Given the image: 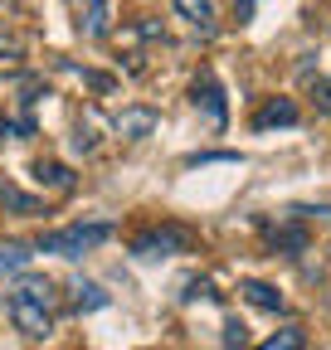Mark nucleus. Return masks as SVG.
<instances>
[{
  "label": "nucleus",
  "instance_id": "8",
  "mask_svg": "<svg viewBox=\"0 0 331 350\" xmlns=\"http://www.w3.org/2000/svg\"><path fill=\"white\" fill-rule=\"evenodd\" d=\"M176 15L190 20L200 34H215V25H220V0H176Z\"/></svg>",
  "mask_w": 331,
  "mask_h": 350
},
{
  "label": "nucleus",
  "instance_id": "15",
  "mask_svg": "<svg viewBox=\"0 0 331 350\" xmlns=\"http://www.w3.org/2000/svg\"><path fill=\"white\" fill-rule=\"evenodd\" d=\"M73 306H78V312H98V306H107V292L98 287V282H73Z\"/></svg>",
  "mask_w": 331,
  "mask_h": 350
},
{
  "label": "nucleus",
  "instance_id": "1",
  "mask_svg": "<svg viewBox=\"0 0 331 350\" xmlns=\"http://www.w3.org/2000/svg\"><path fill=\"white\" fill-rule=\"evenodd\" d=\"M54 306H59V292L49 278L39 273H20V282L10 287V321L20 336L29 340H44L54 331Z\"/></svg>",
  "mask_w": 331,
  "mask_h": 350
},
{
  "label": "nucleus",
  "instance_id": "7",
  "mask_svg": "<svg viewBox=\"0 0 331 350\" xmlns=\"http://www.w3.org/2000/svg\"><path fill=\"white\" fill-rule=\"evenodd\" d=\"M297 103L293 98H268L259 112H254V131H273V126H297Z\"/></svg>",
  "mask_w": 331,
  "mask_h": 350
},
{
  "label": "nucleus",
  "instance_id": "18",
  "mask_svg": "<svg viewBox=\"0 0 331 350\" xmlns=\"http://www.w3.org/2000/svg\"><path fill=\"white\" fill-rule=\"evenodd\" d=\"M254 5H259V0H234V15H239V25H248V20H254Z\"/></svg>",
  "mask_w": 331,
  "mask_h": 350
},
{
  "label": "nucleus",
  "instance_id": "12",
  "mask_svg": "<svg viewBox=\"0 0 331 350\" xmlns=\"http://www.w3.org/2000/svg\"><path fill=\"white\" fill-rule=\"evenodd\" d=\"M34 180L44 185V190L68 195V190H73V170H68L64 161H34Z\"/></svg>",
  "mask_w": 331,
  "mask_h": 350
},
{
  "label": "nucleus",
  "instance_id": "9",
  "mask_svg": "<svg viewBox=\"0 0 331 350\" xmlns=\"http://www.w3.org/2000/svg\"><path fill=\"white\" fill-rule=\"evenodd\" d=\"M268 243L282 258H297V253H307V224H278V229H268Z\"/></svg>",
  "mask_w": 331,
  "mask_h": 350
},
{
  "label": "nucleus",
  "instance_id": "19",
  "mask_svg": "<svg viewBox=\"0 0 331 350\" xmlns=\"http://www.w3.org/2000/svg\"><path fill=\"white\" fill-rule=\"evenodd\" d=\"M317 107L331 112V83H317Z\"/></svg>",
  "mask_w": 331,
  "mask_h": 350
},
{
  "label": "nucleus",
  "instance_id": "17",
  "mask_svg": "<svg viewBox=\"0 0 331 350\" xmlns=\"http://www.w3.org/2000/svg\"><path fill=\"white\" fill-rule=\"evenodd\" d=\"M0 59H5V64H15V59H20V39H10L5 29H0Z\"/></svg>",
  "mask_w": 331,
  "mask_h": 350
},
{
  "label": "nucleus",
  "instance_id": "10",
  "mask_svg": "<svg viewBox=\"0 0 331 350\" xmlns=\"http://www.w3.org/2000/svg\"><path fill=\"white\" fill-rule=\"evenodd\" d=\"M29 258H34V243H25V239H0V278L25 273Z\"/></svg>",
  "mask_w": 331,
  "mask_h": 350
},
{
  "label": "nucleus",
  "instance_id": "20",
  "mask_svg": "<svg viewBox=\"0 0 331 350\" xmlns=\"http://www.w3.org/2000/svg\"><path fill=\"white\" fill-rule=\"evenodd\" d=\"M326 301H331V297H326Z\"/></svg>",
  "mask_w": 331,
  "mask_h": 350
},
{
  "label": "nucleus",
  "instance_id": "5",
  "mask_svg": "<svg viewBox=\"0 0 331 350\" xmlns=\"http://www.w3.org/2000/svg\"><path fill=\"white\" fill-rule=\"evenodd\" d=\"M156 126H161L156 107H142V103H137V107H122V112L112 117V131H117L122 142H146Z\"/></svg>",
  "mask_w": 331,
  "mask_h": 350
},
{
  "label": "nucleus",
  "instance_id": "3",
  "mask_svg": "<svg viewBox=\"0 0 331 350\" xmlns=\"http://www.w3.org/2000/svg\"><path fill=\"white\" fill-rule=\"evenodd\" d=\"M195 248V234L185 224H156V229H142L132 239V258H171V253H190Z\"/></svg>",
  "mask_w": 331,
  "mask_h": 350
},
{
  "label": "nucleus",
  "instance_id": "13",
  "mask_svg": "<svg viewBox=\"0 0 331 350\" xmlns=\"http://www.w3.org/2000/svg\"><path fill=\"white\" fill-rule=\"evenodd\" d=\"M239 297L254 301V306H263V312H282V292L268 287V282H259V278H243L239 282Z\"/></svg>",
  "mask_w": 331,
  "mask_h": 350
},
{
  "label": "nucleus",
  "instance_id": "6",
  "mask_svg": "<svg viewBox=\"0 0 331 350\" xmlns=\"http://www.w3.org/2000/svg\"><path fill=\"white\" fill-rule=\"evenodd\" d=\"M78 34L83 39H107L112 34V0H73Z\"/></svg>",
  "mask_w": 331,
  "mask_h": 350
},
{
  "label": "nucleus",
  "instance_id": "14",
  "mask_svg": "<svg viewBox=\"0 0 331 350\" xmlns=\"http://www.w3.org/2000/svg\"><path fill=\"white\" fill-rule=\"evenodd\" d=\"M302 345H307V331H302V326H278V331H273L268 340H259L254 350H302Z\"/></svg>",
  "mask_w": 331,
  "mask_h": 350
},
{
  "label": "nucleus",
  "instance_id": "11",
  "mask_svg": "<svg viewBox=\"0 0 331 350\" xmlns=\"http://www.w3.org/2000/svg\"><path fill=\"white\" fill-rule=\"evenodd\" d=\"M0 204H5L10 214H49V209H44V200L25 195L15 180H5V175H0Z\"/></svg>",
  "mask_w": 331,
  "mask_h": 350
},
{
  "label": "nucleus",
  "instance_id": "2",
  "mask_svg": "<svg viewBox=\"0 0 331 350\" xmlns=\"http://www.w3.org/2000/svg\"><path fill=\"white\" fill-rule=\"evenodd\" d=\"M112 239V224L107 219H78V224L68 229H49V234H39L34 239V253H54V258H83V253H93L98 243Z\"/></svg>",
  "mask_w": 331,
  "mask_h": 350
},
{
  "label": "nucleus",
  "instance_id": "16",
  "mask_svg": "<svg viewBox=\"0 0 331 350\" xmlns=\"http://www.w3.org/2000/svg\"><path fill=\"white\" fill-rule=\"evenodd\" d=\"M224 345H229V350L248 345V326H243V321H224Z\"/></svg>",
  "mask_w": 331,
  "mask_h": 350
},
{
  "label": "nucleus",
  "instance_id": "4",
  "mask_svg": "<svg viewBox=\"0 0 331 350\" xmlns=\"http://www.w3.org/2000/svg\"><path fill=\"white\" fill-rule=\"evenodd\" d=\"M190 103H195L204 117H210V126H215V131L229 122V103H224V88L215 83V73H200V78L190 83Z\"/></svg>",
  "mask_w": 331,
  "mask_h": 350
}]
</instances>
